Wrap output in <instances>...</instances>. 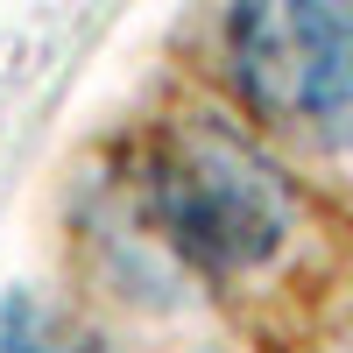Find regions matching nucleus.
<instances>
[{
	"mask_svg": "<svg viewBox=\"0 0 353 353\" xmlns=\"http://www.w3.org/2000/svg\"><path fill=\"white\" fill-rule=\"evenodd\" d=\"M149 219L156 233L205 276H254L290 248L297 233V191L290 176L254 149L241 128L212 121H176L149 149Z\"/></svg>",
	"mask_w": 353,
	"mask_h": 353,
	"instance_id": "nucleus-1",
	"label": "nucleus"
},
{
	"mask_svg": "<svg viewBox=\"0 0 353 353\" xmlns=\"http://www.w3.org/2000/svg\"><path fill=\"white\" fill-rule=\"evenodd\" d=\"M219 50L269 134L311 156L353 149V0H241L219 21Z\"/></svg>",
	"mask_w": 353,
	"mask_h": 353,
	"instance_id": "nucleus-2",
	"label": "nucleus"
}]
</instances>
